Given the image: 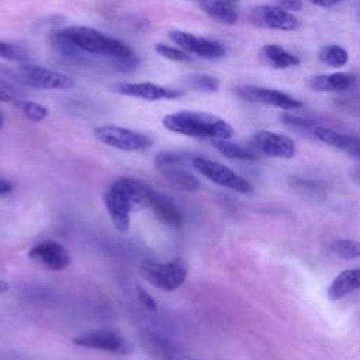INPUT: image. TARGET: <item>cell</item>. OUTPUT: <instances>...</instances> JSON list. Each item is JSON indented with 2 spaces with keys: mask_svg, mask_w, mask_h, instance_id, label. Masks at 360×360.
Listing matches in <instances>:
<instances>
[{
  "mask_svg": "<svg viewBox=\"0 0 360 360\" xmlns=\"http://www.w3.org/2000/svg\"><path fill=\"white\" fill-rule=\"evenodd\" d=\"M163 127L174 134L201 139H229L233 128L218 115L204 111L183 110L170 112L162 120Z\"/></svg>",
  "mask_w": 360,
  "mask_h": 360,
  "instance_id": "1",
  "label": "cell"
},
{
  "mask_svg": "<svg viewBox=\"0 0 360 360\" xmlns=\"http://www.w3.org/2000/svg\"><path fill=\"white\" fill-rule=\"evenodd\" d=\"M68 41L86 53L110 56L112 59L134 56L132 49L122 41L104 35L103 32L83 25H70L60 30Z\"/></svg>",
  "mask_w": 360,
  "mask_h": 360,
  "instance_id": "2",
  "label": "cell"
},
{
  "mask_svg": "<svg viewBox=\"0 0 360 360\" xmlns=\"http://www.w3.org/2000/svg\"><path fill=\"white\" fill-rule=\"evenodd\" d=\"M139 273L150 285L170 292L186 281L187 264L183 259H173L166 263L142 260L139 263Z\"/></svg>",
  "mask_w": 360,
  "mask_h": 360,
  "instance_id": "3",
  "label": "cell"
},
{
  "mask_svg": "<svg viewBox=\"0 0 360 360\" xmlns=\"http://www.w3.org/2000/svg\"><path fill=\"white\" fill-rule=\"evenodd\" d=\"M190 162L200 174H202L205 179H208L210 181L218 186L231 188L238 193H245V194L253 190V186L248 179H245L243 176H240L239 173H236L235 170H232L231 167L219 162L201 158V156H191Z\"/></svg>",
  "mask_w": 360,
  "mask_h": 360,
  "instance_id": "4",
  "label": "cell"
},
{
  "mask_svg": "<svg viewBox=\"0 0 360 360\" xmlns=\"http://www.w3.org/2000/svg\"><path fill=\"white\" fill-rule=\"evenodd\" d=\"M93 134L101 143L125 152L146 150L153 143L148 135L118 125H101L94 128Z\"/></svg>",
  "mask_w": 360,
  "mask_h": 360,
  "instance_id": "5",
  "label": "cell"
},
{
  "mask_svg": "<svg viewBox=\"0 0 360 360\" xmlns=\"http://www.w3.org/2000/svg\"><path fill=\"white\" fill-rule=\"evenodd\" d=\"M18 73L28 86L37 89L69 90L75 86V80L70 76L37 65H22Z\"/></svg>",
  "mask_w": 360,
  "mask_h": 360,
  "instance_id": "6",
  "label": "cell"
},
{
  "mask_svg": "<svg viewBox=\"0 0 360 360\" xmlns=\"http://www.w3.org/2000/svg\"><path fill=\"white\" fill-rule=\"evenodd\" d=\"M73 343L87 349H97L115 354H127L129 352L125 338L111 329H93L80 333L73 339Z\"/></svg>",
  "mask_w": 360,
  "mask_h": 360,
  "instance_id": "7",
  "label": "cell"
},
{
  "mask_svg": "<svg viewBox=\"0 0 360 360\" xmlns=\"http://www.w3.org/2000/svg\"><path fill=\"white\" fill-rule=\"evenodd\" d=\"M252 145L259 153L269 158L292 159L295 156V143L284 134L264 129L257 131L252 138Z\"/></svg>",
  "mask_w": 360,
  "mask_h": 360,
  "instance_id": "8",
  "label": "cell"
},
{
  "mask_svg": "<svg viewBox=\"0 0 360 360\" xmlns=\"http://www.w3.org/2000/svg\"><path fill=\"white\" fill-rule=\"evenodd\" d=\"M28 257L51 271L65 270L70 264L68 249L56 240H42L28 250Z\"/></svg>",
  "mask_w": 360,
  "mask_h": 360,
  "instance_id": "9",
  "label": "cell"
},
{
  "mask_svg": "<svg viewBox=\"0 0 360 360\" xmlns=\"http://www.w3.org/2000/svg\"><path fill=\"white\" fill-rule=\"evenodd\" d=\"M169 37L174 44L179 45V48L204 59H217L225 55L224 45L208 38L197 37L181 30L169 31Z\"/></svg>",
  "mask_w": 360,
  "mask_h": 360,
  "instance_id": "10",
  "label": "cell"
},
{
  "mask_svg": "<svg viewBox=\"0 0 360 360\" xmlns=\"http://www.w3.org/2000/svg\"><path fill=\"white\" fill-rule=\"evenodd\" d=\"M111 91L128 97L142 98L148 101H158V100H173L180 97L183 93L180 90L163 87L150 82H141V83H131V82H117L111 84Z\"/></svg>",
  "mask_w": 360,
  "mask_h": 360,
  "instance_id": "11",
  "label": "cell"
},
{
  "mask_svg": "<svg viewBox=\"0 0 360 360\" xmlns=\"http://www.w3.org/2000/svg\"><path fill=\"white\" fill-rule=\"evenodd\" d=\"M250 20L255 25L270 28V30L294 31L298 27L297 17L280 6H269V4L257 6L252 10Z\"/></svg>",
  "mask_w": 360,
  "mask_h": 360,
  "instance_id": "12",
  "label": "cell"
},
{
  "mask_svg": "<svg viewBox=\"0 0 360 360\" xmlns=\"http://www.w3.org/2000/svg\"><path fill=\"white\" fill-rule=\"evenodd\" d=\"M104 205L117 231L125 233L129 229L131 210L134 208L125 193L112 181L103 194Z\"/></svg>",
  "mask_w": 360,
  "mask_h": 360,
  "instance_id": "13",
  "label": "cell"
},
{
  "mask_svg": "<svg viewBox=\"0 0 360 360\" xmlns=\"http://www.w3.org/2000/svg\"><path fill=\"white\" fill-rule=\"evenodd\" d=\"M236 93L249 101H259L266 105H271L280 110H297L302 107V103L292 96L283 93L276 89L256 87V86H240Z\"/></svg>",
  "mask_w": 360,
  "mask_h": 360,
  "instance_id": "14",
  "label": "cell"
},
{
  "mask_svg": "<svg viewBox=\"0 0 360 360\" xmlns=\"http://www.w3.org/2000/svg\"><path fill=\"white\" fill-rule=\"evenodd\" d=\"M312 135L318 141H321V142H323V143H326L332 148H336L339 150H343L349 155H353L356 158L360 152V139L356 138V136L346 135V134H342V132H338L335 129L321 127V125L314 127Z\"/></svg>",
  "mask_w": 360,
  "mask_h": 360,
  "instance_id": "15",
  "label": "cell"
},
{
  "mask_svg": "<svg viewBox=\"0 0 360 360\" xmlns=\"http://www.w3.org/2000/svg\"><path fill=\"white\" fill-rule=\"evenodd\" d=\"M149 207L153 210L155 215L165 224L179 228L183 225V214L179 207L167 197L153 190Z\"/></svg>",
  "mask_w": 360,
  "mask_h": 360,
  "instance_id": "16",
  "label": "cell"
},
{
  "mask_svg": "<svg viewBox=\"0 0 360 360\" xmlns=\"http://www.w3.org/2000/svg\"><path fill=\"white\" fill-rule=\"evenodd\" d=\"M354 82V77L349 73L336 72V73H322L309 77L308 86L318 93L326 91H342L349 89Z\"/></svg>",
  "mask_w": 360,
  "mask_h": 360,
  "instance_id": "17",
  "label": "cell"
},
{
  "mask_svg": "<svg viewBox=\"0 0 360 360\" xmlns=\"http://www.w3.org/2000/svg\"><path fill=\"white\" fill-rule=\"evenodd\" d=\"M114 183L125 193L132 207H149L153 188L146 183L132 177H120Z\"/></svg>",
  "mask_w": 360,
  "mask_h": 360,
  "instance_id": "18",
  "label": "cell"
},
{
  "mask_svg": "<svg viewBox=\"0 0 360 360\" xmlns=\"http://www.w3.org/2000/svg\"><path fill=\"white\" fill-rule=\"evenodd\" d=\"M360 288V269H346L340 271L328 287L330 300H340L345 295Z\"/></svg>",
  "mask_w": 360,
  "mask_h": 360,
  "instance_id": "19",
  "label": "cell"
},
{
  "mask_svg": "<svg viewBox=\"0 0 360 360\" xmlns=\"http://www.w3.org/2000/svg\"><path fill=\"white\" fill-rule=\"evenodd\" d=\"M202 10L214 20L222 24H235L238 21V11L232 1L228 0H202Z\"/></svg>",
  "mask_w": 360,
  "mask_h": 360,
  "instance_id": "20",
  "label": "cell"
},
{
  "mask_svg": "<svg viewBox=\"0 0 360 360\" xmlns=\"http://www.w3.org/2000/svg\"><path fill=\"white\" fill-rule=\"evenodd\" d=\"M260 55L263 60H266V63L274 69H287L300 65V59L295 55L287 52L284 48L274 44L264 45L260 49Z\"/></svg>",
  "mask_w": 360,
  "mask_h": 360,
  "instance_id": "21",
  "label": "cell"
},
{
  "mask_svg": "<svg viewBox=\"0 0 360 360\" xmlns=\"http://www.w3.org/2000/svg\"><path fill=\"white\" fill-rule=\"evenodd\" d=\"M162 176L173 186L184 191H195L200 187L198 179L190 172L184 170L181 166H167L159 169Z\"/></svg>",
  "mask_w": 360,
  "mask_h": 360,
  "instance_id": "22",
  "label": "cell"
},
{
  "mask_svg": "<svg viewBox=\"0 0 360 360\" xmlns=\"http://www.w3.org/2000/svg\"><path fill=\"white\" fill-rule=\"evenodd\" d=\"M51 42H52L53 48L58 51V53L62 55L63 58H66L72 62H84L86 60V52H83L76 45H73L70 41H68L60 30L52 32Z\"/></svg>",
  "mask_w": 360,
  "mask_h": 360,
  "instance_id": "23",
  "label": "cell"
},
{
  "mask_svg": "<svg viewBox=\"0 0 360 360\" xmlns=\"http://www.w3.org/2000/svg\"><path fill=\"white\" fill-rule=\"evenodd\" d=\"M212 146L225 158L236 160H255L257 156L253 150L233 143L228 139H212Z\"/></svg>",
  "mask_w": 360,
  "mask_h": 360,
  "instance_id": "24",
  "label": "cell"
},
{
  "mask_svg": "<svg viewBox=\"0 0 360 360\" xmlns=\"http://www.w3.org/2000/svg\"><path fill=\"white\" fill-rule=\"evenodd\" d=\"M318 58L322 63L328 65V66H333V68H340L343 65L347 63L349 60V55L346 52V49H343L339 45H323L319 52H318Z\"/></svg>",
  "mask_w": 360,
  "mask_h": 360,
  "instance_id": "25",
  "label": "cell"
},
{
  "mask_svg": "<svg viewBox=\"0 0 360 360\" xmlns=\"http://www.w3.org/2000/svg\"><path fill=\"white\" fill-rule=\"evenodd\" d=\"M333 255L345 260H353L360 257V240L353 239H338L329 245Z\"/></svg>",
  "mask_w": 360,
  "mask_h": 360,
  "instance_id": "26",
  "label": "cell"
},
{
  "mask_svg": "<svg viewBox=\"0 0 360 360\" xmlns=\"http://www.w3.org/2000/svg\"><path fill=\"white\" fill-rule=\"evenodd\" d=\"M186 83L190 89L201 93H214L219 87V80L211 75L205 73H194L187 76Z\"/></svg>",
  "mask_w": 360,
  "mask_h": 360,
  "instance_id": "27",
  "label": "cell"
},
{
  "mask_svg": "<svg viewBox=\"0 0 360 360\" xmlns=\"http://www.w3.org/2000/svg\"><path fill=\"white\" fill-rule=\"evenodd\" d=\"M17 105L22 111L24 117L32 122H39L48 115V108L44 107L42 104H38L35 101L30 100H18Z\"/></svg>",
  "mask_w": 360,
  "mask_h": 360,
  "instance_id": "28",
  "label": "cell"
},
{
  "mask_svg": "<svg viewBox=\"0 0 360 360\" xmlns=\"http://www.w3.org/2000/svg\"><path fill=\"white\" fill-rule=\"evenodd\" d=\"M155 52L159 53L162 58L172 60V62H188L191 59L184 49L174 48V46L165 45V44H156Z\"/></svg>",
  "mask_w": 360,
  "mask_h": 360,
  "instance_id": "29",
  "label": "cell"
},
{
  "mask_svg": "<svg viewBox=\"0 0 360 360\" xmlns=\"http://www.w3.org/2000/svg\"><path fill=\"white\" fill-rule=\"evenodd\" d=\"M187 156L177 153V152H160L156 155L155 158V166L156 169H162V167H167V166H181L186 162Z\"/></svg>",
  "mask_w": 360,
  "mask_h": 360,
  "instance_id": "30",
  "label": "cell"
},
{
  "mask_svg": "<svg viewBox=\"0 0 360 360\" xmlns=\"http://www.w3.org/2000/svg\"><path fill=\"white\" fill-rule=\"evenodd\" d=\"M0 58L8 59V60L22 62V60L27 59V53L24 52L22 48H20L17 45L0 41Z\"/></svg>",
  "mask_w": 360,
  "mask_h": 360,
  "instance_id": "31",
  "label": "cell"
},
{
  "mask_svg": "<svg viewBox=\"0 0 360 360\" xmlns=\"http://www.w3.org/2000/svg\"><path fill=\"white\" fill-rule=\"evenodd\" d=\"M281 121L287 125V127H291V128H295V129H304V131H311L314 129V124L311 121H307L301 117H297V115H292V114H284L281 115Z\"/></svg>",
  "mask_w": 360,
  "mask_h": 360,
  "instance_id": "32",
  "label": "cell"
},
{
  "mask_svg": "<svg viewBox=\"0 0 360 360\" xmlns=\"http://www.w3.org/2000/svg\"><path fill=\"white\" fill-rule=\"evenodd\" d=\"M21 91L11 83L0 80V101H18Z\"/></svg>",
  "mask_w": 360,
  "mask_h": 360,
  "instance_id": "33",
  "label": "cell"
},
{
  "mask_svg": "<svg viewBox=\"0 0 360 360\" xmlns=\"http://www.w3.org/2000/svg\"><path fill=\"white\" fill-rule=\"evenodd\" d=\"M135 291H136V297H138L139 302H141L148 311H153V312H155V311L158 309L156 301L153 300V297H152L142 285L136 284V285H135Z\"/></svg>",
  "mask_w": 360,
  "mask_h": 360,
  "instance_id": "34",
  "label": "cell"
},
{
  "mask_svg": "<svg viewBox=\"0 0 360 360\" xmlns=\"http://www.w3.org/2000/svg\"><path fill=\"white\" fill-rule=\"evenodd\" d=\"M280 7L288 11H300L302 8V1L301 0H277Z\"/></svg>",
  "mask_w": 360,
  "mask_h": 360,
  "instance_id": "35",
  "label": "cell"
},
{
  "mask_svg": "<svg viewBox=\"0 0 360 360\" xmlns=\"http://www.w3.org/2000/svg\"><path fill=\"white\" fill-rule=\"evenodd\" d=\"M166 360H202V359H197V357H191L188 354L184 353H177V352H172L167 354Z\"/></svg>",
  "mask_w": 360,
  "mask_h": 360,
  "instance_id": "36",
  "label": "cell"
},
{
  "mask_svg": "<svg viewBox=\"0 0 360 360\" xmlns=\"http://www.w3.org/2000/svg\"><path fill=\"white\" fill-rule=\"evenodd\" d=\"M308 1L315 6H319V7H332L340 0H308Z\"/></svg>",
  "mask_w": 360,
  "mask_h": 360,
  "instance_id": "37",
  "label": "cell"
},
{
  "mask_svg": "<svg viewBox=\"0 0 360 360\" xmlns=\"http://www.w3.org/2000/svg\"><path fill=\"white\" fill-rule=\"evenodd\" d=\"M13 190V184L4 179H0V195L3 194H7Z\"/></svg>",
  "mask_w": 360,
  "mask_h": 360,
  "instance_id": "38",
  "label": "cell"
},
{
  "mask_svg": "<svg viewBox=\"0 0 360 360\" xmlns=\"http://www.w3.org/2000/svg\"><path fill=\"white\" fill-rule=\"evenodd\" d=\"M10 290V283L6 280H0V295Z\"/></svg>",
  "mask_w": 360,
  "mask_h": 360,
  "instance_id": "39",
  "label": "cell"
},
{
  "mask_svg": "<svg viewBox=\"0 0 360 360\" xmlns=\"http://www.w3.org/2000/svg\"><path fill=\"white\" fill-rule=\"evenodd\" d=\"M3 122H4V118H3V114H1V111H0V129H1V127H3Z\"/></svg>",
  "mask_w": 360,
  "mask_h": 360,
  "instance_id": "40",
  "label": "cell"
},
{
  "mask_svg": "<svg viewBox=\"0 0 360 360\" xmlns=\"http://www.w3.org/2000/svg\"><path fill=\"white\" fill-rule=\"evenodd\" d=\"M228 1H232V3H235V1H238V0H228Z\"/></svg>",
  "mask_w": 360,
  "mask_h": 360,
  "instance_id": "41",
  "label": "cell"
},
{
  "mask_svg": "<svg viewBox=\"0 0 360 360\" xmlns=\"http://www.w3.org/2000/svg\"><path fill=\"white\" fill-rule=\"evenodd\" d=\"M357 158H359V159H360V152H359V155H357Z\"/></svg>",
  "mask_w": 360,
  "mask_h": 360,
  "instance_id": "42",
  "label": "cell"
}]
</instances>
